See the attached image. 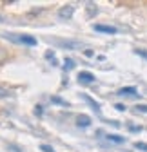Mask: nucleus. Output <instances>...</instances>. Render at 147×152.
I'll list each match as a JSON object with an SVG mask.
<instances>
[{"label":"nucleus","instance_id":"obj_1","mask_svg":"<svg viewBox=\"0 0 147 152\" xmlns=\"http://www.w3.org/2000/svg\"><path fill=\"white\" fill-rule=\"evenodd\" d=\"M11 42H16V44H24V45H27V47H35L36 44V38H33V36H29V34H6Z\"/></svg>","mask_w":147,"mask_h":152},{"label":"nucleus","instance_id":"obj_2","mask_svg":"<svg viewBox=\"0 0 147 152\" xmlns=\"http://www.w3.org/2000/svg\"><path fill=\"white\" fill-rule=\"evenodd\" d=\"M58 45L67 47V49H82L84 47V44L78 40H58Z\"/></svg>","mask_w":147,"mask_h":152},{"label":"nucleus","instance_id":"obj_3","mask_svg":"<svg viewBox=\"0 0 147 152\" xmlns=\"http://www.w3.org/2000/svg\"><path fill=\"white\" fill-rule=\"evenodd\" d=\"M78 82L89 85V83L95 82V74H91V72H87V71H82V72H78Z\"/></svg>","mask_w":147,"mask_h":152},{"label":"nucleus","instance_id":"obj_4","mask_svg":"<svg viewBox=\"0 0 147 152\" xmlns=\"http://www.w3.org/2000/svg\"><path fill=\"white\" fill-rule=\"evenodd\" d=\"M91 123H93V121H91V118L87 116V114H78V116H76V127H80V129H87Z\"/></svg>","mask_w":147,"mask_h":152},{"label":"nucleus","instance_id":"obj_5","mask_svg":"<svg viewBox=\"0 0 147 152\" xmlns=\"http://www.w3.org/2000/svg\"><path fill=\"white\" fill-rule=\"evenodd\" d=\"M95 31H98V33H107V34H116V33H118L116 27L105 26V24H96V26H95Z\"/></svg>","mask_w":147,"mask_h":152},{"label":"nucleus","instance_id":"obj_6","mask_svg":"<svg viewBox=\"0 0 147 152\" xmlns=\"http://www.w3.org/2000/svg\"><path fill=\"white\" fill-rule=\"evenodd\" d=\"M118 96H131V98H136L138 96V91L135 87H122L118 91Z\"/></svg>","mask_w":147,"mask_h":152},{"label":"nucleus","instance_id":"obj_7","mask_svg":"<svg viewBox=\"0 0 147 152\" xmlns=\"http://www.w3.org/2000/svg\"><path fill=\"white\" fill-rule=\"evenodd\" d=\"M73 13H75V7H73V6H64V7H60L58 16L64 20V18H71V16H73Z\"/></svg>","mask_w":147,"mask_h":152},{"label":"nucleus","instance_id":"obj_8","mask_svg":"<svg viewBox=\"0 0 147 152\" xmlns=\"http://www.w3.org/2000/svg\"><path fill=\"white\" fill-rule=\"evenodd\" d=\"M105 140H107L109 143H115V145H122V143H125V138H123V136H118V134H107Z\"/></svg>","mask_w":147,"mask_h":152},{"label":"nucleus","instance_id":"obj_9","mask_svg":"<svg viewBox=\"0 0 147 152\" xmlns=\"http://www.w3.org/2000/svg\"><path fill=\"white\" fill-rule=\"evenodd\" d=\"M80 96H82V98H84V100H85V102H87V103L91 105V107H93V110H95L96 114H100V105H98V103H96V102H95L93 98H91V96H87V94H85V92H82V94H80Z\"/></svg>","mask_w":147,"mask_h":152},{"label":"nucleus","instance_id":"obj_10","mask_svg":"<svg viewBox=\"0 0 147 152\" xmlns=\"http://www.w3.org/2000/svg\"><path fill=\"white\" fill-rule=\"evenodd\" d=\"M49 102H51L53 105H62V107H69V102L62 100L60 96H49Z\"/></svg>","mask_w":147,"mask_h":152},{"label":"nucleus","instance_id":"obj_11","mask_svg":"<svg viewBox=\"0 0 147 152\" xmlns=\"http://www.w3.org/2000/svg\"><path fill=\"white\" fill-rule=\"evenodd\" d=\"M96 15H98V7H96L95 4H87V16L93 18V16H96Z\"/></svg>","mask_w":147,"mask_h":152},{"label":"nucleus","instance_id":"obj_12","mask_svg":"<svg viewBox=\"0 0 147 152\" xmlns=\"http://www.w3.org/2000/svg\"><path fill=\"white\" fill-rule=\"evenodd\" d=\"M73 67H75V62H73L71 58H65V60H64V69H65V71H71Z\"/></svg>","mask_w":147,"mask_h":152},{"label":"nucleus","instance_id":"obj_13","mask_svg":"<svg viewBox=\"0 0 147 152\" xmlns=\"http://www.w3.org/2000/svg\"><path fill=\"white\" fill-rule=\"evenodd\" d=\"M9 96H11V92L7 89H4V87H0V100H2V98H9Z\"/></svg>","mask_w":147,"mask_h":152},{"label":"nucleus","instance_id":"obj_14","mask_svg":"<svg viewBox=\"0 0 147 152\" xmlns=\"http://www.w3.org/2000/svg\"><path fill=\"white\" fill-rule=\"evenodd\" d=\"M135 147H136L138 150H143V152H147V143H142V141H136V143H135Z\"/></svg>","mask_w":147,"mask_h":152},{"label":"nucleus","instance_id":"obj_15","mask_svg":"<svg viewBox=\"0 0 147 152\" xmlns=\"http://www.w3.org/2000/svg\"><path fill=\"white\" fill-rule=\"evenodd\" d=\"M7 152H22V150H20V148H18L16 145H13V143H9V145H7Z\"/></svg>","mask_w":147,"mask_h":152},{"label":"nucleus","instance_id":"obj_16","mask_svg":"<svg viewBox=\"0 0 147 152\" xmlns=\"http://www.w3.org/2000/svg\"><path fill=\"white\" fill-rule=\"evenodd\" d=\"M46 58L51 60L53 64H57V60H54V53H53V51H47V53H46Z\"/></svg>","mask_w":147,"mask_h":152},{"label":"nucleus","instance_id":"obj_17","mask_svg":"<svg viewBox=\"0 0 147 152\" xmlns=\"http://www.w3.org/2000/svg\"><path fill=\"white\" fill-rule=\"evenodd\" d=\"M42 112H44L42 105H36V107H35V116H38V118H40V116H42Z\"/></svg>","mask_w":147,"mask_h":152},{"label":"nucleus","instance_id":"obj_18","mask_svg":"<svg viewBox=\"0 0 147 152\" xmlns=\"http://www.w3.org/2000/svg\"><path fill=\"white\" fill-rule=\"evenodd\" d=\"M135 110H136V112H147V105H142V103H140V105L135 107Z\"/></svg>","mask_w":147,"mask_h":152},{"label":"nucleus","instance_id":"obj_19","mask_svg":"<svg viewBox=\"0 0 147 152\" xmlns=\"http://www.w3.org/2000/svg\"><path fill=\"white\" fill-rule=\"evenodd\" d=\"M40 150H42V152H54V148H53V147H49V145H42V147H40Z\"/></svg>","mask_w":147,"mask_h":152},{"label":"nucleus","instance_id":"obj_20","mask_svg":"<svg viewBox=\"0 0 147 152\" xmlns=\"http://www.w3.org/2000/svg\"><path fill=\"white\" fill-rule=\"evenodd\" d=\"M135 53H136V54H138V56H143V58H145V60H147V51H142V49H136V51H135Z\"/></svg>","mask_w":147,"mask_h":152},{"label":"nucleus","instance_id":"obj_21","mask_svg":"<svg viewBox=\"0 0 147 152\" xmlns=\"http://www.w3.org/2000/svg\"><path fill=\"white\" fill-rule=\"evenodd\" d=\"M115 109H116V110H122V112H123V110H125V105H122V103H116V105H115Z\"/></svg>","mask_w":147,"mask_h":152},{"label":"nucleus","instance_id":"obj_22","mask_svg":"<svg viewBox=\"0 0 147 152\" xmlns=\"http://www.w3.org/2000/svg\"><path fill=\"white\" fill-rule=\"evenodd\" d=\"M129 130H131V132H140V130H142V127H135V125H131V127H129Z\"/></svg>","mask_w":147,"mask_h":152},{"label":"nucleus","instance_id":"obj_23","mask_svg":"<svg viewBox=\"0 0 147 152\" xmlns=\"http://www.w3.org/2000/svg\"><path fill=\"white\" fill-rule=\"evenodd\" d=\"M93 54H95V51H91V49H87V51H85V56H89V58H91Z\"/></svg>","mask_w":147,"mask_h":152},{"label":"nucleus","instance_id":"obj_24","mask_svg":"<svg viewBox=\"0 0 147 152\" xmlns=\"http://www.w3.org/2000/svg\"><path fill=\"white\" fill-rule=\"evenodd\" d=\"M4 58H6V53H4V51H2V49H0V62H2V60H4Z\"/></svg>","mask_w":147,"mask_h":152}]
</instances>
